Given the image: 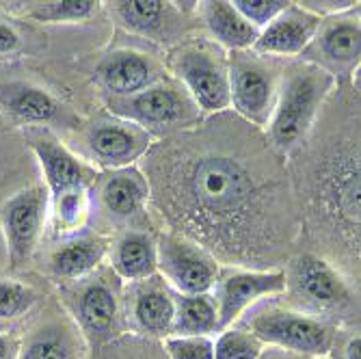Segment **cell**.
<instances>
[{
  "mask_svg": "<svg viewBox=\"0 0 361 359\" xmlns=\"http://www.w3.org/2000/svg\"><path fill=\"white\" fill-rule=\"evenodd\" d=\"M149 202L178 232L219 264L269 271L288 257L299 210L279 156L259 130L219 113L154 141L143 156Z\"/></svg>",
  "mask_w": 361,
  "mask_h": 359,
  "instance_id": "obj_1",
  "label": "cell"
},
{
  "mask_svg": "<svg viewBox=\"0 0 361 359\" xmlns=\"http://www.w3.org/2000/svg\"><path fill=\"white\" fill-rule=\"evenodd\" d=\"M310 202L318 223L361 262V128L334 135L314 158Z\"/></svg>",
  "mask_w": 361,
  "mask_h": 359,
  "instance_id": "obj_2",
  "label": "cell"
},
{
  "mask_svg": "<svg viewBox=\"0 0 361 359\" xmlns=\"http://www.w3.org/2000/svg\"><path fill=\"white\" fill-rule=\"evenodd\" d=\"M336 87V78L307 61L288 63L277 102L267 126V139L273 150L288 158L310 137L320 111Z\"/></svg>",
  "mask_w": 361,
  "mask_h": 359,
  "instance_id": "obj_3",
  "label": "cell"
},
{
  "mask_svg": "<svg viewBox=\"0 0 361 359\" xmlns=\"http://www.w3.org/2000/svg\"><path fill=\"white\" fill-rule=\"evenodd\" d=\"M61 297L87 344L95 351L128 331L123 320V288L113 269H97L85 279L63 284Z\"/></svg>",
  "mask_w": 361,
  "mask_h": 359,
  "instance_id": "obj_4",
  "label": "cell"
},
{
  "mask_svg": "<svg viewBox=\"0 0 361 359\" xmlns=\"http://www.w3.org/2000/svg\"><path fill=\"white\" fill-rule=\"evenodd\" d=\"M167 68L204 117L225 113L229 100V54L212 39H184L169 50Z\"/></svg>",
  "mask_w": 361,
  "mask_h": 359,
  "instance_id": "obj_5",
  "label": "cell"
},
{
  "mask_svg": "<svg viewBox=\"0 0 361 359\" xmlns=\"http://www.w3.org/2000/svg\"><path fill=\"white\" fill-rule=\"evenodd\" d=\"M109 109L115 117L133 121L160 139L190 130L204 119V113L195 104L186 87L169 76L137 95L111 97Z\"/></svg>",
  "mask_w": 361,
  "mask_h": 359,
  "instance_id": "obj_6",
  "label": "cell"
},
{
  "mask_svg": "<svg viewBox=\"0 0 361 359\" xmlns=\"http://www.w3.org/2000/svg\"><path fill=\"white\" fill-rule=\"evenodd\" d=\"M288 61L253 50L229 52V100L247 123L267 130Z\"/></svg>",
  "mask_w": 361,
  "mask_h": 359,
  "instance_id": "obj_7",
  "label": "cell"
},
{
  "mask_svg": "<svg viewBox=\"0 0 361 359\" xmlns=\"http://www.w3.org/2000/svg\"><path fill=\"white\" fill-rule=\"evenodd\" d=\"M267 346L283 348L310 359L329 357L336 346V327L320 316L290 308H267L245 320Z\"/></svg>",
  "mask_w": 361,
  "mask_h": 359,
  "instance_id": "obj_8",
  "label": "cell"
},
{
  "mask_svg": "<svg viewBox=\"0 0 361 359\" xmlns=\"http://www.w3.org/2000/svg\"><path fill=\"white\" fill-rule=\"evenodd\" d=\"M286 290L297 310L312 316L342 314L353 305V292L346 279L326 260L301 253L286 269Z\"/></svg>",
  "mask_w": 361,
  "mask_h": 359,
  "instance_id": "obj_9",
  "label": "cell"
},
{
  "mask_svg": "<svg viewBox=\"0 0 361 359\" xmlns=\"http://www.w3.org/2000/svg\"><path fill=\"white\" fill-rule=\"evenodd\" d=\"M76 150L85 160L106 171L133 167L154 145V137L141 126L121 117H97L82 126Z\"/></svg>",
  "mask_w": 361,
  "mask_h": 359,
  "instance_id": "obj_10",
  "label": "cell"
},
{
  "mask_svg": "<svg viewBox=\"0 0 361 359\" xmlns=\"http://www.w3.org/2000/svg\"><path fill=\"white\" fill-rule=\"evenodd\" d=\"M158 273L176 295H206L214 290L221 264L204 247L167 230L158 236Z\"/></svg>",
  "mask_w": 361,
  "mask_h": 359,
  "instance_id": "obj_11",
  "label": "cell"
},
{
  "mask_svg": "<svg viewBox=\"0 0 361 359\" xmlns=\"http://www.w3.org/2000/svg\"><path fill=\"white\" fill-rule=\"evenodd\" d=\"M283 292H286L283 269H269V271L236 269V267L221 269L212 290V297L219 310L221 331L240 322L243 316L259 301H264L269 297H279Z\"/></svg>",
  "mask_w": 361,
  "mask_h": 359,
  "instance_id": "obj_12",
  "label": "cell"
},
{
  "mask_svg": "<svg viewBox=\"0 0 361 359\" xmlns=\"http://www.w3.org/2000/svg\"><path fill=\"white\" fill-rule=\"evenodd\" d=\"M50 210V193L44 186H28L18 190L0 208V225L7 243L9 262L13 269L30 262L44 236Z\"/></svg>",
  "mask_w": 361,
  "mask_h": 359,
  "instance_id": "obj_13",
  "label": "cell"
},
{
  "mask_svg": "<svg viewBox=\"0 0 361 359\" xmlns=\"http://www.w3.org/2000/svg\"><path fill=\"white\" fill-rule=\"evenodd\" d=\"M173 318L176 292L162 275L156 273L123 288V320L133 336L165 340L173 336Z\"/></svg>",
  "mask_w": 361,
  "mask_h": 359,
  "instance_id": "obj_14",
  "label": "cell"
},
{
  "mask_svg": "<svg viewBox=\"0 0 361 359\" xmlns=\"http://www.w3.org/2000/svg\"><path fill=\"white\" fill-rule=\"evenodd\" d=\"M355 7L338 16L322 18L301 59L318 65L334 78L353 74L361 63V16Z\"/></svg>",
  "mask_w": 361,
  "mask_h": 359,
  "instance_id": "obj_15",
  "label": "cell"
},
{
  "mask_svg": "<svg viewBox=\"0 0 361 359\" xmlns=\"http://www.w3.org/2000/svg\"><path fill=\"white\" fill-rule=\"evenodd\" d=\"M24 137L44 169L50 200L78 190H91L97 178L95 171L85 165L72 150L65 147L50 128L32 126L26 130Z\"/></svg>",
  "mask_w": 361,
  "mask_h": 359,
  "instance_id": "obj_16",
  "label": "cell"
},
{
  "mask_svg": "<svg viewBox=\"0 0 361 359\" xmlns=\"http://www.w3.org/2000/svg\"><path fill=\"white\" fill-rule=\"evenodd\" d=\"M106 9L117 26L158 44L178 46L192 28V24H188V9H182L176 3L123 0V3H109Z\"/></svg>",
  "mask_w": 361,
  "mask_h": 359,
  "instance_id": "obj_17",
  "label": "cell"
},
{
  "mask_svg": "<svg viewBox=\"0 0 361 359\" xmlns=\"http://www.w3.org/2000/svg\"><path fill=\"white\" fill-rule=\"evenodd\" d=\"M93 76L97 85L111 93V97L137 95L167 78L165 65L156 56L133 48L115 50L102 56L95 65Z\"/></svg>",
  "mask_w": 361,
  "mask_h": 359,
  "instance_id": "obj_18",
  "label": "cell"
},
{
  "mask_svg": "<svg viewBox=\"0 0 361 359\" xmlns=\"http://www.w3.org/2000/svg\"><path fill=\"white\" fill-rule=\"evenodd\" d=\"M93 186L97 208L109 223L130 225L143 217L149 202V182L135 165L97 176Z\"/></svg>",
  "mask_w": 361,
  "mask_h": 359,
  "instance_id": "obj_19",
  "label": "cell"
},
{
  "mask_svg": "<svg viewBox=\"0 0 361 359\" xmlns=\"http://www.w3.org/2000/svg\"><path fill=\"white\" fill-rule=\"evenodd\" d=\"M320 20L322 18L314 16L305 7L290 3V7L283 13H279L267 28L259 30L253 52L283 61L301 56L312 44Z\"/></svg>",
  "mask_w": 361,
  "mask_h": 359,
  "instance_id": "obj_20",
  "label": "cell"
},
{
  "mask_svg": "<svg viewBox=\"0 0 361 359\" xmlns=\"http://www.w3.org/2000/svg\"><path fill=\"white\" fill-rule=\"evenodd\" d=\"M0 107L20 121L30 123V128H44V123L76 126L68 107H63L46 89L26 80H0Z\"/></svg>",
  "mask_w": 361,
  "mask_h": 359,
  "instance_id": "obj_21",
  "label": "cell"
},
{
  "mask_svg": "<svg viewBox=\"0 0 361 359\" xmlns=\"http://www.w3.org/2000/svg\"><path fill=\"white\" fill-rule=\"evenodd\" d=\"M85 342L72 316H50L22 338L18 359H82Z\"/></svg>",
  "mask_w": 361,
  "mask_h": 359,
  "instance_id": "obj_22",
  "label": "cell"
},
{
  "mask_svg": "<svg viewBox=\"0 0 361 359\" xmlns=\"http://www.w3.org/2000/svg\"><path fill=\"white\" fill-rule=\"evenodd\" d=\"M109 251V238L100 234H76L70 238H63L48 253L46 269L52 277H56L63 284L78 281L100 269Z\"/></svg>",
  "mask_w": 361,
  "mask_h": 359,
  "instance_id": "obj_23",
  "label": "cell"
},
{
  "mask_svg": "<svg viewBox=\"0 0 361 359\" xmlns=\"http://www.w3.org/2000/svg\"><path fill=\"white\" fill-rule=\"evenodd\" d=\"M111 269L119 279H126L128 284L156 275L158 238L143 227H133V230L128 227L111 247Z\"/></svg>",
  "mask_w": 361,
  "mask_h": 359,
  "instance_id": "obj_24",
  "label": "cell"
},
{
  "mask_svg": "<svg viewBox=\"0 0 361 359\" xmlns=\"http://www.w3.org/2000/svg\"><path fill=\"white\" fill-rule=\"evenodd\" d=\"M197 13H200V20L208 28L210 39L219 44L225 52L253 50L259 30L240 16L234 3H225V0L200 3Z\"/></svg>",
  "mask_w": 361,
  "mask_h": 359,
  "instance_id": "obj_25",
  "label": "cell"
},
{
  "mask_svg": "<svg viewBox=\"0 0 361 359\" xmlns=\"http://www.w3.org/2000/svg\"><path fill=\"white\" fill-rule=\"evenodd\" d=\"M216 331H221V327L212 292H206V295H176L173 336H212Z\"/></svg>",
  "mask_w": 361,
  "mask_h": 359,
  "instance_id": "obj_26",
  "label": "cell"
},
{
  "mask_svg": "<svg viewBox=\"0 0 361 359\" xmlns=\"http://www.w3.org/2000/svg\"><path fill=\"white\" fill-rule=\"evenodd\" d=\"M13 13L35 22H82L100 11V3L93 0H56V3H13Z\"/></svg>",
  "mask_w": 361,
  "mask_h": 359,
  "instance_id": "obj_27",
  "label": "cell"
},
{
  "mask_svg": "<svg viewBox=\"0 0 361 359\" xmlns=\"http://www.w3.org/2000/svg\"><path fill=\"white\" fill-rule=\"evenodd\" d=\"M267 344L247 327H229L214 340V359H259Z\"/></svg>",
  "mask_w": 361,
  "mask_h": 359,
  "instance_id": "obj_28",
  "label": "cell"
},
{
  "mask_svg": "<svg viewBox=\"0 0 361 359\" xmlns=\"http://www.w3.org/2000/svg\"><path fill=\"white\" fill-rule=\"evenodd\" d=\"M97 359H169L158 340L141 336H121L97 348Z\"/></svg>",
  "mask_w": 361,
  "mask_h": 359,
  "instance_id": "obj_29",
  "label": "cell"
},
{
  "mask_svg": "<svg viewBox=\"0 0 361 359\" xmlns=\"http://www.w3.org/2000/svg\"><path fill=\"white\" fill-rule=\"evenodd\" d=\"M39 303L35 288L13 279H0V320H20Z\"/></svg>",
  "mask_w": 361,
  "mask_h": 359,
  "instance_id": "obj_30",
  "label": "cell"
},
{
  "mask_svg": "<svg viewBox=\"0 0 361 359\" xmlns=\"http://www.w3.org/2000/svg\"><path fill=\"white\" fill-rule=\"evenodd\" d=\"M162 346L169 359H214L212 336H169Z\"/></svg>",
  "mask_w": 361,
  "mask_h": 359,
  "instance_id": "obj_31",
  "label": "cell"
},
{
  "mask_svg": "<svg viewBox=\"0 0 361 359\" xmlns=\"http://www.w3.org/2000/svg\"><path fill=\"white\" fill-rule=\"evenodd\" d=\"M234 7L240 11V16L253 24L257 30L267 28L279 13H283L290 3H283V0H236Z\"/></svg>",
  "mask_w": 361,
  "mask_h": 359,
  "instance_id": "obj_32",
  "label": "cell"
},
{
  "mask_svg": "<svg viewBox=\"0 0 361 359\" xmlns=\"http://www.w3.org/2000/svg\"><path fill=\"white\" fill-rule=\"evenodd\" d=\"M22 52H24L22 32L18 30V26L9 18L0 16V61L16 59Z\"/></svg>",
  "mask_w": 361,
  "mask_h": 359,
  "instance_id": "obj_33",
  "label": "cell"
},
{
  "mask_svg": "<svg viewBox=\"0 0 361 359\" xmlns=\"http://www.w3.org/2000/svg\"><path fill=\"white\" fill-rule=\"evenodd\" d=\"M20 346H22V338L0 331V359H18Z\"/></svg>",
  "mask_w": 361,
  "mask_h": 359,
  "instance_id": "obj_34",
  "label": "cell"
},
{
  "mask_svg": "<svg viewBox=\"0 0 361 359\" xmlns=\"http://www.w3.org/2000/svg\"><path fill=\"white\" fill-rule=\"evenodd\" d=\"M259 359H310V357H303V355H297V353H290V351H283V348H275V346H267Z\"/></svg>",
  "mask_w": 361,
  "mask_h": 359,
  "instance_id": "obj_35",
  "label": "cell"
},
{
  "mask_svg": "<svg viewBox=\"0 0 361 359\" xmlns=\"http://www.w3.org/2000/svg\"><path fill=\"white\" fill-rule=\"evenodd\" d=\"M344 353H346V359H361V336H353Z\"/></svg>",
  "mask_w": 361,
  "mask_h": 359,
  "instance_id": "obj_36",
  "label": "cell"
},
{
  "mask_svg": "<svg viewBox=\"0 0 361 359\" xmlns=\"http://www.w3.org/2000/svg\"><path fill=\"white\" fill-rule=\"evenodd\" d=\"M350 83H353V89H355V93L361 97V63L357 65V70L350 74Z\"/></svg>",
  "mask_w": 361,
  "mask_h": 359,
  "instance_id": "obj_37",
  "label": "cell"
},
{
  "mask_svg": "<svg viewBox=\"0 0 361 359\" xmlns=\"http://www.w3.org/2000/svg\"><path fill=\"white\" fill-rule=\"evenodd\" d=\"M355 11H357V13H359V16H361V3H359V5H357V7H355Z\"/></svg>",
  "mask_w": 361,
  "mask_h": 359,
  "instance_id": "obj_38",
  "label": "cell"
},
{
  "mask_svg": "<svg viewBox=\"0 0 361 359\" xmlns=\"http://www.w3.org/2000/svg\"><path fill=\"white\" fill-rule=\"evenodd\" d=\"M320 359H334V357H331V355H329V357H320Z\"/></svg>",
  "mask_w": 361,
  "mask_h": 359,
  "instance_id": "obj_39",
  "label": "cell"
}]
</instances>
